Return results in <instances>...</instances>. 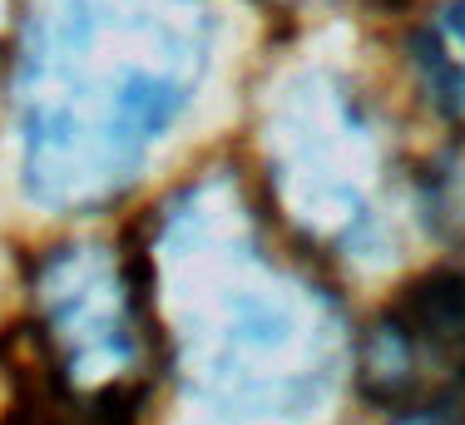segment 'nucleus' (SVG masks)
Returning a JSON list of instances; mask_svg holds the SVG:
<instances>
[{"label": "nucleus", "mask_w": 465, "mask_h": 425, "mask_svg": "<svg viewBox=\"0 0 465 425\" xmlns=\"http://www.w3.org/2000/svg\"><path fill=\"white\" fill-rule=\"evenodd\" d=\"M203 60V0H40L20 54L30 198H114L188 109Z\"/></svg>", "instance_id": "nucleus-1"}, {"label": "nucleus", "mask_w": 465, "mask_h": 425, "mask_svg": "<svg viewBox=\"0 0 465 425\" xmlns=\"http://www.w3.org/2000/svg\"><path fill=\"white\" fill-rule=\"evenodd\" d=\"M183 351L188 396L218 416H307L341 366V321L327 292L282 272L232 228V257L213 267L188 321L169 331Z\"/></svg>", "instance_id": "nucleus-2"}, {"label": "nucleus", "mask_w": 465, "mask_h": 425, "mask_svg": "<svg viewBox=\"0 0 465 425\" xmlns=\"http://www.w3.org/2000/svg\"><path fill=\"white\" fill-rule=\"evenodd\" d=\"M35 356L40 381L64 406L84 400L90 425L134 396L139 351L159 341L143 277L124 272L104 248H54L35 267Z\"/></svg>", "instance_id": "nucleus-3"}, {"label": "nucleus", "mask_w": 465, "mask_h": 425, "mask_svg": "<svg viewBox=\"0 0 465 425\" xmlns=\"http://www.w3.org/2000/svg\"><path fill=\"white\" fill-rule=\"evenodd\" d=\"M420 74L440 109L465 119V0H450L420 30Z\"/></svg>", "instance_id": "nucleus-4"}, {"label": "nucleus", "mask_w": 465, "mask_h": 425, "mask_svg": "<svg viewBox=\"0 0 465 425\" xmlns=\"http://www.w3.org/2000/svg\"><path fill=\"white\" fill-rule=\"evenodd\" d=\"M401 425H436V420H426V416H406Z\"/></svg>", "instance_id": "nucleus-5"}]
</instances>
